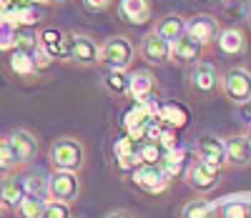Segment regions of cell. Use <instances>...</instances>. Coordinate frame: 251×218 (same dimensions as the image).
<instances>
[{
	"label": "cell",
	"instance_id": "cell-1",
	"mask_svg": "<svg viewBox=\"0 0 251 218\" xmlns=\"http://www.w3.org/2000/svg\"><path fill=\"white\" fill-rule=\"evenodd\" d=\"M88 163V148L75 136H58L48 145V166L53 170L80 173Z\"/></svg>",
	"mask_w": 251,
	"mask_h": 218
},
{
	"label": "cell",
	"instance_id": "cell-2",
	"mask_svg": "<svg viewBox=\"0 0 251 218\" xmlns=\"http://www.w3.org/2000/svg\"><path fill=\"white\" fill-rule=\"evenodd\" d=\"M66 60L80 68H93L100 63V43L80 30H68L66 33Z\"/></svg>",
	"mask_w": 251,
	"mask_h": 218
},
{
	"label": "cell",
	"instance_id": "cell-3",
	"mask_svg": "<svg viewBox=\"0 0 251 218\" xmlns=\"http://www.w3.org/2000/svg\"><path fill=\"white\" fill-rule=\"evenodd\" d=\"M136 58V46L128 35H111L100 43V65L108 71H128Z\"/></svg>",
	"mask_w": 251,
	"mask_h": 218
},
{
	"label": "cell",
	"instance_id": "cell-4",
	"mask_svg": "<svg viewBox=\"0 0 251 218\" xmlns=\"http://www.w3.org/2000/svg\"><path fill=\"white\" fill-rule=\"evenodd\" d=\"M128 183L136 193H143V195H161L171 188L174 178L166 173L161 166H141L136 168L131 176H128Z\"/></svg>",
	"mask_w": 251,
	"mask_h": 218
},
{
	"label": "cell",
	"instance_id": "cell-5",
	"mask_svg": "<svg viewBox=\"0 0 251 218\" xmlns=\"http://www.w3.org/2000/svg\"><path fill=\"white\" fill-rule=\"evenodd\" d=\"M221 93L228 103L244 105L251 100V71L241 68V65H231L221 75Z\"/></svg>",
	"mask_w": 251,
	"mask_h": 218
},
{
	"label": "cell",
	"instance_id": "cell-6",
	"mask_svg": "<svg viewBox=\"0 0 251 218\" xmlns=\"http://www.w3.org/2000/svg\"><path fill=\"white\" fill-rule=\"evenodd\" d=\"M83 191V181L80 173H71V170H53L50 181H48V201H60L73 206L80 198Z\"/></svg>",
	"mask_w": 251,
	"mask_h": 218
},
{
	"label": "cell",
	"instance_id": "cell-7",
	"mask_svg": "<svg viewBox=\"0 0 251 218\" xmlns=\"http://www.w3.org/2000/svg\"><path fill=\"white\" fill-rule=\"evenodd\" d=\"M183 181L186 186L191 188L196 195H211L214 191H219L221 186V170H214V168H208L203 166L201 161H191L183 173Z\"/></svg>",
	"mask_w": 251,
	"mask_h": 218
},
{
	"label": "cell",
	"instance_id": "cell-8",
	"mask_svg": "<svg viewBox=\"0 0 251 218\" xmlns=\"http://www.w3.org/2000/svg\"><path fill=\"white\" fill-rule=\"evenodd\" d=\"M5 141L10 143L13 153H15V161L20 168H28L38 161V153H40V141L33 130L28 128H13L10 133L5 136Z\"/></svg>",
	"mask_w": 251,
	"mask_h": 218
},
{
	"label": "cell",
	"instance_id": "cell-9",
	"mask_svg": "<svg viewBox=\"0 0 251 218\" xmlns=\"http://www.w3.org/2000/svg\"><path fill=\"white\" fill-rule=\"evenodd\" d=\"M188 83L196 96L201 98H211L214 93L221 91V73L214 63L201 60L196 65H191V73H188Z\"/></svg>",
	"mask_w": 251,
	"mask_h": 218
},
{
	"label": "cell",
	"instance_id": "cell-10",
	"mask_svg": "<svg viewBox=\"0 0 251 218\" xmlns=\"http://www.w3.org/2000/svg\"><path fill=\"white\" fill-rule=\"evenodd\" d=\"M194 150H196V161H201L203 166L214 168V170H224V168H226L224 138H216V136H211V133H203V136L196 138Z\"/></svg>",
	"mask_w": 251,
	"mask_h": 218
},
{
	"label": "cell",
	"instance_id": "cell-11",
	"mask_svg": "<svg viewBox=\"0 0 251 218\" xmlns=\"http://www.w3.org/2000/svg\"><path fill=\"white\" fill-rule=\"evenodd\" d=\"M219 33H221V25H219L216 15H211V13H196L191 18H186V35L199 40L203 48L216 43Z\"/></svg>",
	"mask_w": 251,
	"mask_h": 218
},
{
	"label": "cell",
	"instance_id": "cell-12",
	"mask_svg": "<svg viewBox=\"0 0 251 218\" xmlns=\"http://www.w3.org/2000/svg\"><path fill=\"white\" fill-rule=\"evenodd\" d=\"M25 186H23V176L18 170L10 173H0V206L8 213H15V208L20 206V201L25 198Z\"/></svg>",
	"mask_w": 251,
	"mask_h": 218
},
{
	"label": "cell",
	"instance_id": "cell-13",
	"mask_svg": "<svg viewBox=\"0 0 251 218\" xmlns=\"http://www.w3.org/2000/svg\"><path fill=\"white\" fill-rule=\"evenodd\" d=\"M226 168H249L251 166V141L249 133H231L224 138Z\"/></svg>",
	"mask_w": 251,
	"mask_h": 218
},
{
	"label": "cell",
	"instance_id": "cell-14",
	"mask_svg": "<svg viewBox=\"0 0 251 218\" xmlns=\"http://www.w3.org/2000/svg\"><path fill=\"white\" fill-rule=\"evenodd\" d=\"M156 93H158V80L151 71H133L131 73V85H128V96L136 100V103H149V100H156Z\"/></svg>",
	"mask_w": 251,
	"mask_h": 218
},
{
	"label": "cell",
	"instance_id": "cell-15",
	"mask_svg": "<svg viewBox=\"0 0 251 218\" xmlns=\"http://www.w3.org/2000/svg\"><path fill=\"white\" fill-rule=\"evenodd\" d=\"M141 55L149 65H163L171 58V43L163 40L161 35H156L151 30V33H146L141 38Z\"/></svg>",
	"mask_w": 251,
	"mask_h": 218
},
{
	"label": "cell",
	"instance_id": "cell-16",
	"mask_svg": "<svg viewBox=\"0 0 251 218\" xmlns=\"http://www.w3.org/2000/svg\"><path fill=\"white\" fill-rule=\"evenodd\" d=\"M156 118L166 125V128H174V130H183L188 123H191V113L188 108L176 103V100H163L156 108Z\"/></svg>",
	"mask_w": 251,
	"mask_h": 218
},
{
	"label": "cell",
	"instance_id": "cell-17",
	"mask_svg": "<svg viewBox=\"0 0 251 218\" xmlns=\"http://www.w3.org/2000/svg\"><path fill=\"white\" fill-rule=\"evenodd\" d=\"M201 55H203V46L191 35H183L171 43V60H176L178 65H196L201 63Z\"/></svg>",
	"mask_w": 251,
	"mask_h": 218
},
{
	"label": "cell",
	"instance_id": "cell-18",
	"mask_svg": "<svg viewBox=\"0 0 251 218\" xmlns=\"http://www.w3.org/2000/svg\"><path fill=\"white\" fill-rule=\"evenodd\" d=\"M8 71L20 80H35L40 75V68L35 65V58L30 53H25V50H18V48L10 50V55H8Z\"/></svg>",
	"mask_w": 251,
	"mask_h": 218
},
{
	"label": "cell",
	"instance_id": "cell-19",
	"mask_svg": "<svg viewBox=\"0 0 251 218\" xmlns=\"http://www.w3.org/2000/svg\"><path fill=\"white\" fill-rule=\"evenodd\" d=\"M118 13L126 23L131 25H143L151 20V13H153V5L151 0H121L118 3Z\"/></svg>",
	"mask_w": 251,
	"mask_h": 218
},
{
	"label": "cell",
	"instance_id": "cell-20",
	"mask_svg": "<svg viewBox=\"0 0 251 218\" xmlns=\"http://www.w3.org/2000/svg\"><path fill=\"white\" fill-rule=\"evenodd\" d=\"M178 218H221V206L203 198V195H196L181 206Z\"/></svg>",
	"mask_w": 251,
	"mask_h": 218
},
{
	"label": "cell",
	"instance_id": "cell-21",
	"mask_svg": "<svg viewBox=\"0 0 251 218\" xmlns=\"http://www.w3.org/2000/svg\"><path fill=\"white\" fill-rule=\"evenodd\" d=\"M216 46L224 55L228 58H236V55H244L246 53V35L244 30L239 28H224L216 38Z\"/></svg>",
	"mask_w": 251,
	"mask_h": 218
},
{
	"label": "cell",
	"instance_id": "cell-22",
	"mask_svg": "<svg viewBox=\"0 0 251 218\" xmlns=\"http://www.w3.org/2000/svg\"><path fill=\"white\" fill-rule=\"evenodd\" d=\"M38 43L53 60H66V33L58 28H43L38 33Z\"/></svg>",
	"mask_w": 251,
	"mask_h": 218
},
{
	"label": "cell",
	"instance_id": "cell-23",
	"mask_svg": "<svg viewBox=\"0 0 251 218\" xmlns=\"http://www.w3.org/2000/svg\"><path fill=\"white\" fill-rule=\"evenodd\" d=\"M153 33H156V35H161L163 40L174 43V40H178V38H183V35H186V18H181V15H176V13L163 15L161 20H156Z\"/></svg>",
	"mask_w": 251,
	"mask_h": 218
},
{
	"label": "cell",
	"instance_id": "cell-24",
	"mask_svg": "<svg viewBox=\"0 0 251 218\" xmlns=\"http://www.w3.org/2000/svg\"><path fill=\"white\" fill-rule=\"evenodd\" d=\"M48 181H50L48 173L40 170V168H33V166H28V170L23 173L25 193L35 195V198H43V201H48Z\"/></svg>",
	"mask_w": 251,
	"mask_h": 218
},
{
	"label": "cell",
	"instance_id": "cell-25",
	"mask_svg": "<svg viewBox=\"0 0 251 218\" xmlns=\"http://www.w3.org/2000/svg\"><path fill=\"white\" fill-rule=\"evenodd\" d=\"M183 166H186V148L183 145H178V148H174V150H166V156H163V163H161V168L169 173V176L176 181L181 173H186L183 170Z\"/></svg>",
	"mask_w": 251,
	"mask_h": 218
},
{
	"label": "cell",
	"instance_id": "cell-26",
	"mask_svg": "<svg viewBox=\"0 0 251 218\" xmlns=\"http://www.w3.org/2000/svg\"><path fill=\"white\" fill-rule=\"evenodd\" d=\"M166 150L158 141H141L138 143V158L143 166H161Z\"/></svg>",
	"mask_w": 251,
	"mask_h": 218
},
{
	"label": "cell",
	"instance_id": "cell-27",
	"mask_svg": "<svg viewBox=\"0 0 251 218\" xmlns=\"http://www.w3.org/2000/svg\"><path fill=\"white\" fill-rule=\"evenodd\" d=\"M46 203L43 198H35V195H25L20 206L15 208V216L18 218H43V211H46Z\"/></svg>",
	"mask_w": 251,
	"mask_h": 218
},
{
	"label": "cell",
	"instance_id": "cell-28",
	"mask_svg": "<svg viewBox=\"0 0 251 218\" xmlns=\"http://www.w3.org/2000/svg\"><path fill=\"white\" fill-rule=\"evenodd\" d=\"M128 85H131V75H126V71H108L106 88L113 96H128Z\"/></svg>",
	"mask_w": 251,
	"mask_h": 218
},
{
	"label": "cell",
	"instance_id": "cell-29",
	"mask_svg": "<svg viewBox=\"0 0 251 218\" xmlns=\"http://www.w3.org/2000/svg\"><path fill=\"white\" fill-rule=\"evenodd\" d=\"M138 153V141H133L128 133H123L113 141V158H123V156H136Z\"/></svg>",
	"mask_w": 251,
	"mask_h": 218
},
{
	"label": "cell",
	"instance_id": "cell-30",
	"mask_svg": "<svg viewBox=\"0 0 251 218\" xmlns=\"http://www.w3.org/2000/svg\"><path fill=\"white\" fill-rule=\"evenodd\" d=\"M10 170H20V166L15 161V153H13L10 143L3 136V141H0V173H10Z\"/></svg>",
	"mask_w": 251,
	"mask_h": 218
},
{
	"label": "cell",
	"instance_id": "cell-31",
	"mask_svg": "<svg viewBox=\"0 0 251 218\" xmlns=\"http://www.w3.org/2000/svg\"><path fill=\"white\" fill-rule=\"evenodd\" d=\"M15 43H18V25L3 20L0 23V50H15Z\"/></svg>",
	"mask_w": 251,
	"mask_h": 218
},
{
	"label": "cell",
	"instance_id": "cell-32",
	"mask_svg": "<svg viewBox=\"0 0 251 218\" xmlns=\"http://www.w3.org/2000/svg\"><path fill=\"white\" fill-rule=\"evenodd\" d=\"M143 163H141V158H138V153L136 156H123V158H113V170L118 173V176H126L128 178L131 173L136 170V168H141Z\"/></svg>",
	"mask_w": 251,
	"mask_h": 218
},
{
	"label": "cell",
	"instance_id": "cell-33",
	"mask_svg": "<svg viewBox=\"0 0 251 218\" xmlns=\"http://www.w3.org/2000/svg\"><path fill=\"white\" fill-rule=\"evenodd\" d=\"M221 218H251V203L231 201L221 206Z\"/></svg>",
	"mask_w": 251,
	"mask_h": 218
},
{
	"label": "cell",
	"instance_id": "cell-34",
	"mask_svg": "<svg viewBox=\"0 0 251 218\" xmlns=\"http://www.w3.org/2000/svg\"><path fill=\"white\" fill-rule=\"evenodd\" d=\"M43 218H73V208L68 203H60V201H48Z\"/></svg>",
	"mask_w": 251,
	"mask_h": 218
},
{
	"label": "cell",
	"instance_id": "cell-35",
	"mask_svg": "<svg viewBox=\"0 0 251 218\" xmlns=\"http://www.w3.org/2000/svg\"><path fill=\"white\" fill-rule=\"evenodd\" d=\"M83 8L91 10V13H100V10H106L111 5V0H80Z\"/></svg>",
	"mask_w": 251,
	"mask_h": 218
},
{
	"label": "cell",
	"instance_id": "cell-36",
	"mask_svg": "<svg viewBox=\"0 0 251 218\" xmlns=\"http://www.w3.org/2000/svg\"><path fill=\"white\" fill-rule=\"evenodd\" d=\"M103 218H138V216H136V211H131V208H113V211H108Z\"/></svg>",
	"mask_w": 251,
	"mask_h": 218
},
{
	"label": "cell",
	"instance_id": "cell-37",
	"mask_svg": "<svg viewBox=\"0 0 251 218\" xmlns=\"http://www.w3.org/2000/svg\"><path fill=\"white\" fill-rule=\"evenodd\" d=\"M23 3H28V5H38V8H43V5H50L53 0H23Z\"/></svg>",
	"mask_w": 251,
	"mask_h": 218
},
{
	"label": "cell",
	"instance_id": "cell-38",
	"mask_svg": "<svg viewBox=\"0 0 251 218\" xmlns=\"http://www.w3.org/2000/svg\"><path fill=\"white\" fill-rule=\"evenodd\" d=\"M5 20V10H3V5H0V23Z\"/></svg>",
	"mask_w": 251,
	"mask_h": 218
},
{
	"label": "cell",
	"instance_id": "cell-39",
	"mask_svg": "<svg viewBox=\"0 0 251 218\" xmlns=\"http://www.w3.org/2000/svg\"><path fill=\"white\" fill-rule=\"evenodd\" d=\"M5 213H8V211H5L3 206H0V218H5Z\"/></svg>",
	"mask_w": 251,
	"mask_h": 218
},
{
	"label": "cell",
	"instance_id": "cell-40",
	"mask_svg": "<svg viewBox=\"0 0 251 218\" xmlns=\"http://www.w3.org/2000/svg\"><path fill=\"white\" fill-rule=\"evenodd\" d=\"M53 3H68V0H53Z\"/></svg>",
	"mask_w": 251,
	"mask_h": 218
},
{
	"label": "cell",
	"instance_id": "cell-41",
	"mask_svg": "<svg viewBox=\"0 0 251 218\" xmlns=\"http://www.w3.org/2000/svg\"><path fill=\"white\" fill-rule=\"evenodd\" d=\"M231 3H241V0H231Z\"/></svg>",
	"mask_w": 251,
	"mask_h": 218
},
{
	"label": "cell",
	"instance_id": "cell-42",
	"mask_svg": "<svg viewBox=\"0 0 251 218\" xmlns=\"http://www.w3.org/2000/svg\"><path fill=\"white\" fill-rule=\"evenodd\" d=\"M0 141H3V136H0Z\"/></svg>",
	"mask_w": 251,
	"mask_h": 218
}]
</instances>
